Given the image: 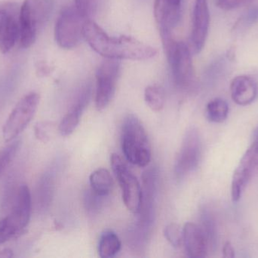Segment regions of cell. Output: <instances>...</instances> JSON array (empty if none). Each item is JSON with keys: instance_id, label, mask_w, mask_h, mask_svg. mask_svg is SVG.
<instances>
[{"instance_id": "277c9868", "label": "cell", "mask_w": 258, "mask_h": 258, "mask_svg": "<svg viewBox=\"0 0 258 258\" xmlns=\"http://www.w3.org/2000/svg\"><path fill=\"white\" fill-rule=\"evenodd\" d=\"M161 38L174 83L181 89H188L194 80L190 48L184 42L176 41L172 34Z\"/></svg>"}, {"instance_id": "4fadbf2b", "label": "cell", "mask_w": 258, "mask_h": 258, "mask_svg": "<svg viewBox=\"0 0 258 258\" xmlns=\"http://www.w3.org/2000/svg\"><path fill=\"white\" fill-rule=\"evenodd\" d=\"M210 24V13L207 0H196L192 12V30L190 34V50L198 54L203 50Z\"/></svg>"}, {"instance_id": "83f0119b", "label": "cell", "mask_w": 258, "mask_h": 258, "mask_svg": "<svg viewBox=\"0 0 258 258\" xmlns=\"http://www.w3.org/2000/svg\"><path fill=\"white\" fill-rule=\"evenodd\" d=\"M251 1L252 0H215V4L224 10H233Z\"/></svg>"}, {"instance_id": "52a82bcc", "label": "cell", "mask_w": 258, "mask_h": 258, "mask_svg": "<svg viewBox=\"0 0 258 258\" xmlns=\"http://www.w3.org/2000/svg\"><path fill=\"white\" fill-rule=\"evenodd\" d=\"M40 95L30 92L24 95L14 108L3 128V139L10 142L22 133L36 115Z\"/></svg>"}, {"instance_id": "7402d4cb", "label": "cell", "mask_w": 258, "mask_h": 258, "mask_svg": "<svg viewBox=\"0 0 258 258\" xmlns=\"http://www.w3.org/2000/svg\"><path fill=\"white\" fill-rule=\"evenodd\" d=\"M144 99L154 112H160L165 106V94L163 88L158 85L147 86L144 91Z\"/></svg>"}, {"instance_id": "5bb4252c", "label": "cell", "mask_w": 258, "mask_h": 258, "mask_svg": "<svg viewBox=\"0 0 258 258\" xmlns=\"http://www.w3.org/2000/svg\"><path fill=\"white\" fill-rule=\"evenodd\" d=\"M182 0H155L153 14L160 35L172 34L181 17Z\"/></svg>"}, {"instance_id": "cb8c5ba5", "label": "cell", "mask_w": 258, "mask_h": 258, "mask_svg": "<svg viewBox=\"0 0 258 258\" xmlns=\"http://www.w3.org/2000/svg\"><path fill=\"white\" fill-rule=\"evenodd\" d=\"M20 145L21 141H15L0 150V176L15 159L19 150Z\"/></svg>"}, {"instance_id": "7a4b0ae2", "label": "cell", "mask_w": 258, "mask_h": 258, "mask_svg": "<svg viewBox=\"0 0 258 258\" xmlns=\"http://www.w3.org/2000/svg\"><path fill=\"white\" fill-rule=\"evenodd\" d=\"M122 148L127 161L132 165L144 168L151 161V147L147 131L135 115H127L124 119Z\"/></svg>"}, {"instance_id": "7c38bea8", "label": "cell", "mask_w": 258, "mask_h": 258, "mask_svg": "<svg viewBox=\"0 0 258 258\" xmlns=\"http://www.w3.org/2000/svg\"><path fill=\"white\" fill-rule=\"evenodd\" d=\"M257 172L258 139H254L242 156L233 174L231 183V197L233 201L240 199L250 180Z\"/></svg>"}, {"instance_id": "f1b7e54d", "label": "cell", "mask_w": 258, "mask_h": 258, "mask_svg": "<svg viewBox=\"0 0 258 258\" xmlns=\"http://www.w3.org/2000/svg\"><path fill=\"white\" fill-rule=\"evenodd\" d=\"M258 21V6L251 8L242 18V22L245 25L248 26L255 24Z\"/></svg>"}, {"instance_id": "d6986e66", "label": "cell", "mask_w": 258, "mask_h": 258, "mask_svg": "<svg viewBox=\"0 0 258 258\" xmlns=\"http://www.w3.org/2000/svg\"><path fill=\"white\" fill-rule=\"evenodd\" d=\"M89 182L92 192L100 196H107L113 189V178L110 171L105 168H99L92 172Z\"/></svg>"}, {"instance_id": "3957f363", "label": "cell", "mask_w": 258, "mask_h": 258, "mask_svg": "<svg viewBox=\"0 0 258 258\" xmlns=\"http://www.w3.org/2000/svg\"><path fill=\"white\" fill-rule=\"evenodd\" d=\"M53 8V0H25L23 3L20 12V43L22 48H27L34 44L49 20Z\"/></svg>"}, {"instance_id": "8992f818", "label": "cell", "mask_w": 258, "mask_h": 258, "mask_svg": "<svg viewBox=\"0 0 258 258\" xmlns=\"http://www.w3.org/2000/svg\"><path fill=\"white\" fill-rule=\"evenodd\" d=\"M111 166L122 190L124 204L132 213L138 214L142 207L143 191L137 177L120 156H111Z\"/></svg>"}, {"instance_id": "44dd1931", "label": "cell", "mask_w": 258, "mask_h": 258, "mask_svg": "<svg viewBox=\"0 0 258 258\" xmlns=\"http://www.w3.org/2000/svg\"><path fill=\"white\" fill-rule=\"evenodd\" d=\"M206 113V118L211 122H224L228 117V104L222 98H215L208 103Z\"/></svg>"}, {"instance_id": "9a60e30c", "label": "cell", "mask_w": 258, "mask_h": 258, "mask_svg": "<svg viewBox=\"0 0 258 258\" xmlns=\"http://www.w3.org/2000/svg\"><path fill=\"white\" fill-rule=\"evenodd\" d=\"M91 93L92 89L90 85H86L79 92L77 98L73 103L71 109L59 124V133L61 136H70L75 131L80 124V118L89 104Z\"/></svg>"}, {"instance_id": "4dcf8cb0", "label": "cell", "mask_w": 258, "mask_h": 258, "mask_svg": "<svg viewBox=\"0 0 258 258\" xmlns=\"http://www.w3.org/2000/svg\"><path fill=\"white\" fill-rule=\"evenodd\" d=\"M14 257L13 251L9 248H5V249L0 251V257L2 258H11Z\"/></svg>"}, {"instance_id": "603a6c76", "label": "cell", "mask_w": 258, "mask_h": 258, "mask_svg": "<svg viewBox=\"0 0 258 258\" xmlns=\"http://www.w3.org/2000/svg\"><path fill=\"white\" fill-rule=\"evenodd\" d=\"M202 230L204 232L209 247H215L217 242V227L212 215L208 211H203L201 215Z\"/></svg>"}, {"instance_id": "ffe728a7", "label": "cell", "mask_w": 258, "mask_h": 258, "mask_svg": "<svg viewBox=\"0 0 258 258\" xmlns=\"http://www.w3.org/2000/svg\"><path fill=\"white\" fill-rule=\"evenodd\" d=\"M120 239L117 234L111 230H106L101 234L98 244V254L102 258L114 257L120 251Z\"/></svg>"}, {"instance_id": "484cf974", "label": "cell", "mask_w": 258, "mask_h": 258, "mask_svg": "<svg viewBox=\"0 0 258 258\" xmlns=\"http://www.w3.org/2000/svg\"><path fill=\"white\" fill-rule=\"evenodd\" d=\"M165 239L174 248H179L183 244V230L175 223L168 224L164 230Z\"/></svg>"}, {"instance_id": "d4e9b609", "label": "cell", "mask_w": 258, "mask_h": 258, "mask_svg": "<svg viewBox=\"0 0 258 258\" xmlns=\"http://www.w3.org/2000/svg\"><path fill=\"white\" fill-rule=\"evenodd\" d=\"M101 0H75V7L86 19L92 18L98 13Z\"/></svg>"}, {"instance_id": "4316f807", "label": "cell", "mask_w": 258, "mask_h": 258, "mask_svg": "<svg viewBox=\"0 0 258 258\" xmlns=\"http://www.w3.org/2000/svg\"><path fill=\"white\" fill-rule=\"evenodd\" d=\"M35 136L39 140L47 142L52 136L54 125L49 122H39L35 126Z\"/></svg>"}, {"instance_id": "f546056e", "label": "cell", "mask_w": 258, "mask_h": 258, "mask_svg": "<svg viewBox=\"0 0 258 258\" xmlns=\"http://www.w3.org/2000/svg\"><path fill=\"white\" fill-rule=\"evenodd\" d=\"M223 256L226 258H233L235 257V250L231 242H227L223 247Z\"/></svg>"}, {"instance_id": "e0dca14e", "label": "cell", "mask_w": 258, "mask_h": 258, "mask_svg": "<svg viewBox=\"0 0 258 258\" xmlns=\"http://www.w3.org/2000/svg\"><path fill=\"white\" fill-rule=\"evenodd\" d=\"M257 83L246 75L237 76L230 84L232 98L239 106H245L252 103L257 97Z\"/></svg>"}, {"instance_id": "1f68e13d", "label": "cell", "mask_w": 258, "mask_h": 258, "mask_svg": "<svg viewBox=\"0 0 258 258\" xmlns=\"http://www.w3.org/2000/svg\"><path fill=\"white\" fill-rule=\"evenodd\" d=\"M254 139H258V126L254 130V133H253V140H254Z\"/></svg>"}, {"instance_id": "ba28073f", "label": "cell", "mask_w": 258, "mask_h": 258, "mask_svg": "<svg viewBox=\"0 0 258 258\" xmlns=\"http://www.w3.org/2000/svg\"><path fill=\"white\" fill-rule=\"evenodd\" d=\"M202 158V142L200 133L195 127H191L183 137V143L174 164V173L178 179L186 177L195 171Z\"/></svg>"}, {"instance_id": "5b68a950", "label": "cell", "mask_w": 258, "mask_h": 258, "mask_svg": "<svg viewBox=\"0 0 258 258\" xmlns=\"http://www.w3.org/2000/svg\"><path fill=\"white\" fill-rule=\"evenodd\" d=\"M75 6L62 9L56 21L54 37L59 46L65 49L75 48L84 38L86 21Z\"/></svg>"}, {"instance_id": "9c48e42d", "label": "cell", "mask_w": 258, "mask_h": 258, "mask_svg": "<svg viewBox=\"0 0 258 258\" xmlns=\"http://www.w3.org/2000/svg\"><path fill=\"white\" fill-rule=\"evenodd\" d=\"M120 63L114 59L104 61L96 72L95 106L98 111L104 110L113 99L120 74Z\"/></svg>"}, {"instance_id": "8fae6325", "label": "cell", "mask_w": 258, "mask_h": 258, "mask_svg": "<svg viewBox=\"0 0 258 258\" xmlns=\"http://www.w3.org/2000/svg\"><path fill=\"white\" fill-rule=\"evenodd\" d=\"M21 6L15 2L0 3V51L6 54L21 37Z\"/></svg>"}, {"instance_id": "ac0fdd59", "label": "cell", "mask_w": 258, "mask_h": 258, "mask_svg": "<svg viewBox=\"0 0 258 258\" xmlns=\"http://www.w3.org/2000/svg\"><path fill=\"white\" fill-rule=\"evenodd\" d=\"M54 192V178L49 173L41 177L36 189V207L40 212L46 211L52 201Z\"/></svg>"}, {"instance_id": "30bf717a", "label": "cell", "mask_w": 258, "mask_h": 258, "mask_svg": "<svg viewBox=\"0 0 258 258\" xmlns=\"http://www.w3.org/2000/svg\"><path fill=\"white\" fill-rule=\"evenodd\" d=\"M32 198L27 184L20 186L10 213L3 218V225L12 239L22 233L30 222Z\"/></svg>"}, {"instance_id": "6da1fadb", "label": "cell", "mask_w": 258, "mask_h": 258, "mask_svg": "<svg viewBox=\"0 0 258 258\" xmlns=\"http://www.w3.org/2000/svg\"><path fill=\"white\" fill-rule=\"evenodd\" d=\"M84 38L94 51L107 59L146 61L157 55V49L132 36H111L92 20L85 24Z\"/></svg>"}, {"instance_id": "2e32d148", "label": "cell", "mask_w": 258, "mask_h": 258, "mask_svg": "<svg viewBox=\"0 0 258 258\" xmlns=\"http://www.w3.org/2000/svg\"><path fill=\"white\" fill-rule=\"evenodd\" d=\"M183 244L188 256L192 258L206 257L209 245L201 227L186 223L183 229Z\"/></svg>"}]
</instances>
